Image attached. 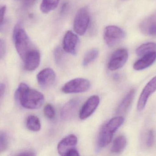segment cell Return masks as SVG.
Listing matches in <instances>:
<instances>
[{
	"label": "cell",
	"mask_w": 156,
	"mask_h": 156,
	"mask_svg": "<svg viewBox=\"0 0 156 156\" xmlns=\"http://www.w3.org/2000/svg\"><path fill=\"white\" fill-rule=\"evenodd\" d=\"M15 98L22 107L29 110L39 109L44 102V97L41 93L31 89L25 83L19 85L15 93Z\"/></svg>",
	"instance_id": "1"
},
{
	"label": "cell",
	"mask_w": 156,
	"mask_h": 156,
	"mask_svg": "<svg viewBox=\"0 0 156 156\" xmlns=\"http://www.w3.org/2000/svg\"><path fill=\"white\" fill-rule=\"evenodd\" d=\"M13 38L17 53L23 60L26 55L35 48L26 32L21 27L20 23L15 27Z\"/></svg>",
	"instance_id": "2"
},
{
	"label": "cell",
	"mask_w": 156,
	"mask_h": 156,
	"mask_svg": "<svg viewBox=\"0 0 156 156\" xmlns=\"http://www.w3.org/2000/svg\"><path fill=\"white\" fill-rule=\"evenodd\" d=\"M124 122L122 116H117L108 121L101 129L98 136V146L104 147L111 143L114 134L120 128Z\"/></svg>",
	"instance_id": "3"
},
{
	"label": "cell",
	"mask_w": 156,
	"mask_h": 156,
	"mask_svg": "<svg viewBox=\"0 0 156 156\" xmlns=\"http://www.w3.org/2000/svg\"><path fill=\"white\" fill-rule=\"evenodd\" d=\"M90 16L89 10L86 7L79 9L75 16L74 29L76 33L80 35L85 34L89 26Z\"/></svg>",
	"instance_id": "4"
},
{
	"label": "cell",
	"mask_w": 156,
	"mask_h": 156,
	"mask_svg": "<svg viewBox=\"0 0 156 156\" xmlns=\"http://www.w3.org/2000/svg\"><path fill=\"white\" fill-rule=\"evenodd\" d=\"M125 34L123 30L116 26H108L104 32V38L106 45L110 47L114 46L124 38Z\"/></svg>",
	"instance_id": "5"
},
{
	"label": "cell",
	"mask_w": 156,
	"mask_h": 156,
	"mask_svg": "<svg viewBox=\"0 0 156 156\" xmlns=\"http://www.w3.org/2000/svg\"><path fill=\"white\" fill-rule=\"evenodd\" d=\"M90 81L86 79L77 78L69 81L62 88L65 93H80L87 91L90 87Z\"/></svg>",
	"instance_id": "6"
},
{
	"label": "cell",
	"mask_w": 156,
	"mask_h": 156,
	"mask_svg": "<svg viewBox=\"0 0 156 156\" xmlns=\"http://www.w3.org/2000/svg\"><path fill=\"white\" fill-rule=\"evenodd\" d=\"M128 58L127 50L119 49L114 52L108 63V68L111 71H115L123 67Z\"/></svg>",
	"instance_id": "7"
},
{
	"label": "cell",
	"mask_w": 156,
	"mask_h": 156,
	"mask_svg": "<svg viewBox=\"0 0 156 156\" xmlns=\"http://www.w3.org/2000/svg\"><path fill=\"white\" fill-rule=\"evenodd\" d=\"M156 91V76L152 79L143 89L137 104V109L141 111L144 110L150 96Z\"/></svg>",
	"instance_id": "8"
},
{
	"label": "cell",
	"mask_w": 156,
	"mask_h": 156,
	"mask_svg": "<svg viewBox=\"0 0 156 156\" xmlns=\"http://www.w3.org/2000/svg\"><path fill=\"white\" fill-rule=\"evenodd\" d=\"M100 103V98L97 95L91 96L84 103L80 111L79 117L81 120H85L93 114Z\"/></svg>",
	"instance_id": "9"
},
{
	"label": "cell",
	"mask_w": 156,
	"mask_h": 156,
	"mask_svg": "<svg viewBox=\"0 0 156 156\" xmlns=\"http://www.w3.org/2000/svg\"><path fill=\"white\" fill-rule=\"evenodd\" d=\"M80 39L76 34L68 31L64 36L63 47L66 52L72 55H76Z\"/></svg>",
	"instance_id": "10"
},
{
	"label": "cell",
	"mask_w": 156,
	"mask_h": 156,
	"mask_svg": "<svg viewBox=\"0 0 156 156\" xmlns=\"http://www.w3.org/2000/svg\"><path fill=\"white\" fill-rule=\"evenodd\" d=\"M39 85L44 89L51 87L56 80V74L52 69H44L37 74V76Z\"/></svg>",
	"instance_id": "11"
},
{
	"label": "cell",
	"mask_w": 156,
	"mask_h": 156,
	"mask_svg": "<svg viewBox=\"0 0 156 156\" xmlns=\"http://www.w3.org/2000/svg\"><path fill=\"white\" fill-rule=\"evenodd\" d=\"M77 143V137L75 135H69L64 137L58 145V154L60 155L66 156V154L69 150L76 147Z\"/></svg>",
	"instance_id": "12"
},
{
	"label": "cell",
	"mask_w": 156,
	"mask_h": 156,
	"mask_svg": "<svg viewBox=\"0 0 156 156\" xmlns=\"http://www.w3.org/2000/svg\"><path fill=\"white\" fill-rule=\"evenodd\" d=\"M140 29L143 34L147 35L156 37V12L142 21Z\"/></svg>",
	"instance_id": "13"
},
{
	"label": "cell",
	"mask_w": 156,
	"mask_h": 156,
	"mask_svg": "<svg viewBox=\"0 0 156 156\" xmlns=\"http://www.w3.org/2000/svg\"><path fill=\"white\" fill-rule=\"evenodd\" d=\"M40 52L34 49L29 52L23 60L24 63V68L28 71H33L36 69L40 63Z\"/></svg>",
	"instance_id": "14"
},
{
	"label": "cell",
	"mask_w": 156,
	"mask_h": 156,
	"mask_svg": "<svg viewBox=\"0 0 156 156\" xmlns=\"http://www.w3.org/2000/svg\"><path fill=\"white\" fill-rule=\"evenodd\" d=\"M80 100L75 98L68 102L62 108L61 117L64 120H68L73 117L77 110L80 103Z\"/></svg>",
	"instance_id": "15"
},
{
	"label": "cell",
	"mask_w": 156,
	"mask_h": 156,
	"mask_svg": "<svg viewBox=\"0 0 156 156\" xmlns=\"http://www.w3.org/2000/svg\"><path fill=\"white\" fill-rule=\"evenodd\" d=\"M156 60V52L147 54L134 63V69L136 71L143 70L153 65Z\"/></svg>",
	"instance_id": "16"
},
{
	"label": "cell",
	"mask_w": 156,
	"mask_h": 156,
	"mask_svg": "<svg viewBox=\"0 0 156 156\" xmlns=\"http://www.w3.org/2000/svg\"><path fill=\"white\" fill-rule=\"evenodd\" d=\"M135 95V90L132 89L126 94L117 108L116 113L118 114H123L128 111Z\"/></svg>",
	"instance_id": "17"
},
{
	"label": "cell",
	"mask_w": 156,
	"mask_h": 156,
	"mask_svg": "<svg viewBox=\"0 0 156 156\" xmlns=\"http://www.w3.org/2000/svg\"><path fill=\"white\" fill-rule=\"evenodd\" d=\"M127 144L126 138L123 136H120L116 137L112 147V152L115 154H119L123 152Z\"/></svg>",
	"instance_id": "18"
},
{
	"label": "cell",
	"mask_w": 156,
	"mask_h": 156,
	"mask_svg": "<svg viewBox=\"0 0 156 156\" xmlns=\"http://www.w3.org/2000/svg\"><path fill=\"white\" fill-rule=\"evenodd\" d=\"M26 126L28 130L32 132H37L40 131L41 125L39 118L35 115H29L27 119Z\"/></svg>",
	"instance_id": "19"
},
{
	"label": "cell",
	"mask_w": 156,
	"mask_h": 156,
	"mask_svg": "<svg viewBox=\"0 0 156 156\" xmlns=\"http://www.w3.org/2000/svg\"><path fill=\"white\" fill-rule=\"evenodd\" d=\"M60 0H42L40 10L44 13H48L55 10L59 4Z\"/></svg>",
	"instance_id": "20"
},
{
	"label": "cell",
	"mask_w": 156,
	"mask_h": 156,
	"mask_svg": "<svg viewBox=\"0 0 156 156\" xmlns=\"http://www.w3.org/2000/svg\"><path fill=\"white\" fill-rule=\"evenodd\" d=\"M154 52H156V44L154 43H147L143 44L136 50V54L138 56H142Z\"/></svg>",
	"instance_id": "21"
},
{
	"label": "cell",
	"mask_w": 156,
	"mask_h": 156,
	"mask_svg": "<svg viewBox=\"0 0 156 156\" xmlns=\"http://www.w3.org/2000/svg\"><path fill=\"white\" fill-rule=\"evenodd\" d=\"M99 51L97 49H92L86 52L83 58V65L84 67L89 65L90 63L94 61L99 56Z\"/></svg>",
	"instance_id": "22"
},
{
	"label": "cell",
	"mask_w": 156,
	"mask_h": 156,
	"mask_svg": "<svg viewBox=\"0 0 156 156\" xmlns=\"http://www.w3.org/2000/svg\"><path fill=\"white\" fill-rule=\"evenodd\" d=\"M8 137L3 131H0V153L5 152L8 146Z\"/></svg>",
	"instance_id": "23"
},
{
	"label": "cell",
	"mask_w": 156,
	"mask_h": 156,
	"mask_svg": "<svg viewBox=\"0 0 156 156\" xmlns=\"http://www.w3.org/2000/svg\"><path fill=\"white\" fill-rule=\"evenodd\" d=\"M44 113L46 117L50 120H53L55 117V111L51 104H47L44 108Z\"/></svg>",
	"instance_id": "24"
},
{
	"label": "cell",
	"mask_w": 156,
	"mask_h": 156,
	"mask_svg": "<svg viewBox=\"0 0 156 156\" xmlns=\"http://www.w3.org/2000/svg\"><path fill=\"white\" fill-rule=\"evenodd\" d=\"M154 134L153 130H149L148 131L147 135V145L148 147H152L154 142Z\"/></svg>",
	"instance_id": "25"
},
{
	"label": "cell",
	"mask_w": 156,
	"mask_h": 156,
	"mask_svg": "<svg viewBox=\"0 0 156 156\" xmlns=\"http://www.w3.org/2000/svg\"><path fill=\"white\" fill-rule=\"evenodd\" d=\"M55 59L57 64H59L63 58V53L60 48H57L55 53Z\"/></svg>",
	"instance_id": "26"
},
{
	"label": "cell",
	"mask_w": 156,
	"mask_h": 156,
	"mask_svg": "<svg viewBox=\"0 0 156 156\" xmlns=\"http://www.w3.org/2000/svg\"><path fill=\"white\" fill-rule=\"evenodd\" d=\"M6 51V45L4 40L0 39V59L4 56Z\"/></svg>",
	"instance_id": "27"
},
{
	"label": "cell",
	"mask_w": 156,
	"mask_h": 156,
	"mask_svg": "<svg viewBox=\"0 0 156 156\" xmlns=\"http://www.w3.org/2000/svg\"><path fill=\"white\" fill-rule=\"evenodd\" d=\"M5 11H6V6L5 5L0 7V26L3 23Z\"/></svg>",
	"instance_id": "28"
},
{
	"label": "cell",
	"mask_w": 156,
	"mask_h": 156,
	"mask_svg": "<svg viewBox=\"0 0 156 156\" xmlns=\"http://www.w3.org/2000/svg\"><path fill=\"white\" fill-rule=\"evenodd\" d=\"M79 155H80V154L76 147L70 149L66 155V156H78Z\"/></svg>",
	"instance_id": "29"
},
{
	"label": "cell",
	"mask_w": 156,
	"mask_h": 156,
	"mask_svg": "<svg viewBox=\"0 0 156 156\" xmlns=\"http://www.w3.org/2000/svg\"><path fill=\"white\" fill-rule=\"evenodd\" d=\"M36 1L37 0H23L24 6L27 8L31 7Z\"/></svg>",
	"instance_id": "30"
},
{
	"label": "cell",
	"mask_w": 156,
	"mask_h": 156,
	"mask_svg": "<svg viewBox=\"0 0 156 156\" xmlns=\"http://www.w3.org/2000/svg\"><path fill=\"white\" fill-rule=\"evenodd\" d=\"M6 85L4 83H0V99L2 98L5 93Z\"/></svg>",
	"instance_id": "31"
},
{
	"label": "cell",
	"mask_w": 156,
	"mask_h": 156,
	"mask_svg": "<svg viewBox=\"0 0 156 156\" xmlns=\"http://www.w3.org/2000/svg\"><path fill=\"white\" fill-rule=\"evenodd\" d=\"M18 155L20 156H34L35 155V154L34 152H31L29 151H24V152H21L20 154H18Z\"/></svg>",
	"instance_id": "32"
},
{
	"label": "cell",
	"mask_w": 156,
	"mask_h": 156,
	"mask_svg": "<svg viewBox=\"0 0 156 156\" xmlns=\"http://www.w3.org/2000/svg\"><path fill=\"white\" fill-rule=\"evenodd\" d=\"M68 5L67 3H64L62 6V8H61V13H64L65 11L66 10L67 8Z\"/></svg>",
	"instance_id": "33"
}]
</instances>
